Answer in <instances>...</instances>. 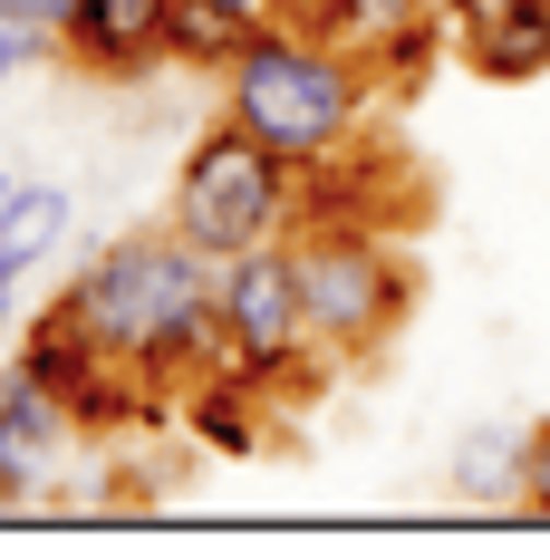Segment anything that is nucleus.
Listing matches in <instances>:
<instances>
[{
    "label": "nucleus",
    "instance_id": "obj_17",
    "mask_svg": "<svg viewBox=\"0 0 550 560\" xmlns=\"http://www.w3.org/2000/svg\"><path fill=\"white\" fill-rule=\"evenodd\" d=\"M10 290H20V280H0V329H10Z\"/></svg>",
    "mask_w": 550,
    "mask_h": 560
},
{
    "label": "nucleus",
    "instance_id": "obj_1",
    "mask_svg": "<svg viewBox=\"0 0 550 560\" xmlns=\"http://www.w3.org/2000/svg\"><path fill=\"white\" fill-rule=\"evenodd\" d=\"M78 319L97 329L116 368L136 377H203L222 358V310H213V252H194L184 232H126L87 271L68 280Z\"/></svg>",
    "mask_w": 550,
    "mask_h": 560
},
{
    "label": "nucleus",
    "instance_id": "obj_10",
    "mask_svg": "<svg viewBox=\"0 0 550 560\" xmlns=\"http://www.w3.org/2000/svg\"><path fill=\"white\" fill-rule=\"evenodd\" d=\"M280 20V10H271ZM251 30H261V10H232V0H165V68H203L222 78L232 58L251 49Z\"/></svg>",
    "mask_w": 550,
    "mask_h": 560
},
{
    "label": "nucleus",
    "instance_id": "obj_4",
    "mask_svg": "<svg viewBox=\"0 0 550 560\" xmlns=\"http://www.w3.org/2000/svg\"><path fill=\"white\" fill-rule=\"evenodd\" d=\"M290 261H300V310H309V338L329 358H367L396 338L406 300H416V261L367 232L358 213L348 223H300L290 232Z\"/></svg>",
    "mask_w": 550,
    "mask_h": 560
},
{
    "label": "nucleus",
    "instance_id": "obj_18",
    "mask_svg": "<svg viewBox=\"0 0 550 560\" xmlns=\"http://www.w3.org/2000/svg\"><path fill=\"white\" fill-rule=\"evenodd\" d=\"M10 194H20V174H10V165H0V203H10Z\"/></svg>",
    "mask_w": 550,
    "mask_h": 560
},
{
    "label": "nucleus",
    "instance_id": "obj_6",
    "mask_svg": "<svg viewBox=\"0 0 550 560\" xmlns=\"http://www.w3.org/2000/svg\"><path fill=\"white\" fill-rule=\"evenodd\" d=\"M20 368H30V377H39V387H49L78 425H116L126 377H136V368H116L107 348H97V329L78 319V300H68V290H58L49 310L30 319V338H20Z\"/></svg>",
    "mask_w": 550,
    "mask_h": 560
},
{
    "label": "nucleus",
    "instance_id": "obj_14",
    "mask_svg": "<svg viewBox=\"0 0 550 560\" xmlns=\"http://www.w3.org/2000/svg\"><path fill=\"white\" fill-rule=\"evenodd\" d=\"M49 58H58V39H49V30H30V20L0 0V88H10V78H30V68H49Z\"/></svg>",
    "mask_w": 550,
    "mask_h": 560
},
{
    "label": "nucleus",
    "instance_id": "obj_16",
    "mask_svg": "<svg viewBox=\"0 0 550 560\" xmlns=\"http://www.w3.org/2000/svg\"><path fill=\"white\" fill-rule=\"evenodd\" d=\"M30 30H49V39H68V20H78V0H10Z\"/></svg>",
    "mask_w": 550,
    "mask_h": 560
},
{
    "label": "nucleus",
    "instance_id": "obj_5",
    "mask_svg": "<svg viewBox=\"0 0 550 560\" xmlns=\"http://www.w3.org/2000/svg\"><path fill=\"white\" fill-rule=\"evenodd\" d=\"M213 310H222V358L203 377H232V387H271L290 377L319 338H309V310H300V261L290 242H251L213 261Z\"/></svg>",
    "mask_w": 550,
    "mask_h": 560
},
{
    "label": "nucleus",
    "instance_id": "obj_11",
    "mask_svg": "<svg viewBox=\"0 0 550 560\" xmlns=\"http://www.w3.org/2000/svg\"><path fill=\"white\" fill-rule=\"evenodd\" d=\"M522 474H531V425H512V416L473 425V435L454 445V493H464L473 512L522 503Z\"/></svg>",
    "mask_w": 550,
    "mask_h": 560
},
{
    "label": "nucleus",
    "instance_id": "obj_3",
    "mask_svg": "<svg viewBox=\"0 0 550 560\" xmlns=\"http://www.w3.org/2000/svg\"><path fill=\"white\" fill-rule=\"evenodd\" d=\"M290 213H300V165L290 155H271L251 126H203L194 145H184V165H174V213L165 223L194 242V252H213V261H232V252H251V242H280L290 232Z\"/></svg>",
    "mask_w": 550,
    "mask_h": 560
},
{
    "label": "nucleus",
    "instance_id": "obj_2",
    "mask_svg": "<svg viewBox=\"0 0 550 560\" xmlns=\"http://www.w3.org/2000/svg\"><path fill=\"white\" fill-rule=\"evenodd\" d=\"M367 68L348 49H329L309 20H261L251 30V49L222 68V116L232 126H251L271 155H290V165H338L348 155V136H358V116H367Z\"/></svg>",
    "mask_w": 550,
    "mask_h": 560
},
{
    "label": "nucleus",
    "instance_id": "obj_13",
    "mask_svg": "<svg viewBox=\"0 0 550 560\" xmlns=\"http://www.w3.org/2000/svg\"><path fill=\"white\" fill-rule=\"evenodd\" d=\"M68 223H78V194H68V184H20V194L0 203V280L39 271L58 242H68Z\"/></svg>",
    "mask_w": 550,
    "mask_h": 560
},
{
    "label": "nucleus",
    "instance_id": "obj_12",
    "mask_svg": "<svg viewBox=\"0 0 550 560\" xmlns=\"http://www.w3.org/2000/svg\"><path fill=\"white\" fill-rule=\"evenodd\" d=\"M425 10H435V0H319V10H300V20H309L329 49H348L358 68H367V78H377L386 49H396V39H406Z\"/></svg>",
    "mask_w": 550,
    "mask_h": 560
},
{
    "label": "nucleus",
    "instance_id": "obj_8",
    "mask_svg": "<svg viewBox=\"0 0 550 560\" xmlns=\"http://www.w3.org/2000/svg\"><path fill=\"white\" fill-rule=\"evenodd\" d=\"M68 68H87V78H145V68H165V0H78V20H68V39H58Z\"/></svg>",
    "mask_w": 550,
    "mask_h": 560
},
{
    "label": "nucleus",
    "instance_id": "obj_19",
    "mask_svg": "<svg viewBox=\"0 0 550 560\" xmlns=\"http://www.w3.org/2000/svg\"><path fill=\"white\" fill-rule=\"evenodd\" d=\"M232 10H261V20H271V10H280V0H232Z\"/></svg>",
    "mask_w": 550,
    "mask_h": 560
},
{
    "label": "nucleus",
    "instance_id": "obj_20",
    "mask_svg": "<svg viewBox=\"0 0 550 560\" xmlns=\"http://www.w3.org/2000/svg\"><path fill=\"white\" fill-rule=\"evenodd\" d=\"M280 10H290V0H280Z\"/></svg>",
    "mask_w": 550,
    "mask_h": 560
},
{
    "label": "nucleus",
    "instance_id": "obj_7",
    "mask_svg": "<svg viewBox=\"0 0 550 560\" xmlns=\"http://www.w3.org/2000/svg\"><path fill=\"white\" fill-rule=\"evenodd\" d=\"M454 39H464L473 78L531 88L550 78V0H454Z\"/></svg>",
    "mask_w": 550,
    "mask_h": 560
},
{
    "label": "nucleus",
    "instance_id": "obj_15",
    "mask_svg": "<svg viewBox=\"0 0 550 560\" xmlns=\"http://www.w3.org/2000/svg\"><path fill=\"white\" fill-rule=\"evenodd\" d=\"M522 512H541V522H550V416L531 425V474H522Z\"/></svg>",
    "mask_w": 550,
    "mask_h": 560
},
{
    "label": "nucleus",
    "instance_id": "obj_9",
    "mask_svg": "<svg viewBox=\"0 0 550 560\" xmlns=\"http://www.w3.org/2000/svg\"><path fill=\"white\" fill-rule=\"evenodd\" d=\"M68 425H78V416H68V406H58L20 358H10V368H0V503H20V493H30V474L68 445Z\"/></svg>",
    "mask_w": 550,
    "mask_h": 560
}]
</instances>
